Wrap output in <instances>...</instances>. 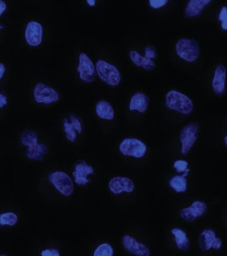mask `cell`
I'll return each mask as SVG.
<instances>
[{
	"mask_svg": "<svg viewBox=\"0 0 227 256\" xmlns=\"http://www.w3.org/2000/svg\"><path fill=\"white\" fill-rule=\"evenodd\" d=\"M7 104V98L3 94L0 93V108L4 107Z\"/></svg>",
	"mask_w": 227,
	"mask_h": 256,
	"instance_id": "obj_34",
	"label": "cell"
},
{
	"mask_svg": "<svg viewBox=\"0 0 227 256\" xmlns=\"http://www.w3.org/2000/svg\"><path fill=\"white\" fill-rule=\"evenodd\" d=\"M41 256H60V253L57 250L46 249L43 250L41 253Z\"/></svg>",
	"mask_w": 227,
	"mask_h": 256,
	"instance_id": "obj_32",
	"label": "cell"
},
{
	"mask_svg": "<svg viewBox=\"0 0 227 256\" xmlns=\"http://www.w3.org/2000/svg\"><path fill=\"white\" fill-rule=\"evenodd\" d=\"M113 249L110 244L103 243L100 244L93 252V256H113Z\"/></svg>",
	"mask_w": 227,
	"mask_h": 256,
	"instance_id": "obj_25",
	"label": "cell"
},
{
	"mask_svg": "<svg viewBox=\"0 0 227 256\" xmlns=\"http://www.w3.org/2000/svg\"><path fill=\"white\" fill-rule=\"evenodd\" d=\"M227 136H226L225 137V146H226L227 145Z\"/></svg>",
	"mask_w": 227,
	"mask_h": 256,
	"instance_id": "obj_38",
	"label": "cell"
},
{
	"mask_svg": "<svg viewBox=\"0 0 227 256\" xmlns=\"http://www.w3.org/2000/svg\"><path fill=\"white\" fill-rule=\"evenodd\" d=\"M207 209V206L204 202L197 200L193 202L192 205L189 207L181 210L180 216L183 220L191 222L204 215Z\"/></svg>",
	"mask_w": 227,
	"mask_h": 256,
	"instance_id": "obj_12",
	"label": "cell"
},
{
	"mask_svg": "<svg viewBox=\"0 0 227 256\" xmlns=\"http://www.w3.org/2000/svg\"><path fill=\"white\" fill-rule=\"evenodd\" d=\"M109 188L115 195H118L123 192L131 193L135 189V184L133 180L128 178L116 176L109 181Z\"/></svg>",
	"mask_w": 227,
	"mask_h": 256,
	"instance_id": "obj_10",
	"label": "cell"
},
{
	"mask_svg": "<svg viewBox=\"0 0 227 256\" xmlns=\"http://www.w3.org/2000/svg\"><path fill=\"white\" fill-rule=\"evenodd\" d=\"M216 233L213 230L207 229L201 234L199 236V245L203 251H208L212 248L213 243L216 239Z\"/></svg>",
	"mask_w": 227,
	"mask_h": 256,
	"instance_id": "obj_19",
	"label": "cell"
},
{
	"mask_svg": "<svg viewBox=\"0 0 227 256\" xmlns=\"http://www.w3.org/2000/svg\"><path fill=\"white\" fill-rule=\"evenodd\" d=\"M87 3L88 4L89 6H93L96 4V2L93 1V0H87Z\"/></svg>",
	"mask_w": 227,
	"mask_h": 256,
	"instance_id": "obj_37",
	"label": "cell"
},
{
	"mask_svg": "<svg viewBox=\"0 0 227 256\" xmlns=\"http://www.w3.org/2000/svg\"><path fill=\"white\" fill-rule=\"evenodd\" d=\"M166 105L169 109L183 114H191L193 110L192 100L176 90H171L167 94Z\"/></svg>",
	"mask_w": 227,
	"mask_h": 256,
	"instance_id": "obj_1",
	"label": "cell"
},
{
	"mask_svg": "<svg viewBox=\"0 0 227 256\" xmlns=\"http://www.w3.org/2000/svg\"><path fill=\"white\" fill-rule=\"evenodd\" d=\"M123 245L129 253L137 256H149L150 250L144 244L137 241L130 235H125L123 238Z\"/></svg>",
	"mask_w": 227,
	"mask_h": 256,
	"instance_id": "obj_11",
	"label": "cell"
},
{
	"mask_svg": "<svg viewBox=\"0 0 227 256\" xmlns=\"http://www.w3.org/2000/svg\"><path fill=\"white\" fill-rule=\"evenodd\" d=\"M226 81V68L223 64H219L215 69L212 86L213 91L217 95L221 96L224 94Z\"/></svg>",
	"mask_w": 227,
	"mask_h": 256,
	"instance_id": "obj_14",
	"label": "cell"
},
{
	"mask_svg": "<svg viewBox=\"0 0 227 256\" xmlns=\"http://www.w3.org/2000/svg\"><path fill=\"white\" fill-rule=\"evenodd\" d=\"M221 246H222V240H221L220 238H216L214 243H213L212 248H214L215 250L221 249Z\"/></svg>",
	"mask_w": 227,
	"mask_h": 256,
	"instance_id": "obj_33",
	"label": "cell"
},
{
	"mask_svg": "<svg viewBox=\"0 0 227 256\" xmlns=\"http://www.w3.org/2000/svg\"><path fill=\"white\" fill-rule=\"evenodd\" d=\"M95 110H96L97 115L101 119L112 120L114 118V109L108 102L105 100H101L97 104Z\"/></svg>",
	"mask_w": 227,
	"mask_h": 256,
	"instance_id": "obj_18",
	"label": "cell"
},
{
	"mask_svg": "<svg viewBox=\"0 0 227 256\" xmlns=\"http://www.w3.org/2000/svg\"><path fill=\"white\" fill-rule=\"evenodd\" d=\"M149 106V98L142 92H137L131 98L129 103V110H137L141 114L147 111Z\"/></svg>",
	"mask_w": 227,
	"mask_h": 256,
	"instance_id": "obj_15",
	"label": "cell"
},
{
	"mask_svg": "<svg viewBox=\"0 0 227 256\" xmlns=\"http://www.w3.org/2000/svg\"><path fill=\"white\" fill-rule=\"evenodd\" d=\"M43 26L36 21H31L27 24L25 38L27 43L31 46L40 45L43 40Z\"/></svg>",
	"mask_w": 227,
	"mask_h": 256,
	"instance_id": "obj_9",
	"label": "cell"
},
{
	"mask_svg": "<svg viewBox=\"0 0 227 256\" xmlns=\"http://www.w3.org/2000/svg\"><path fill=\"white\" fill-rule=\"evenodd\" d=\"M145 57L148 59L153 60L157 57V51L154 47L151 46H147L145 50Z\"/></svg>",
	"mask_w": 227,
	"mask_h": 256,
	"instance_id": "obj_30",
	"label": "cell"
},
{
	"mask_svg": "<svg viewBox=\"0 0 227 256\" xmlns=\"http://www.w3.org/2000/svg\"><path fill=\"white\" fill-rule=\"evenodd\" d=\"M63 128H64V132L66 134L67 139L69 142H74L77 138L76 132L71 126L70 122L65 118L64 122H63Z\"/></svg>",
	"mask_w": 227,
	"mask_h": 256,
	"instance_id": "obj_26",
	"label": "cell"
},
{
	"mask_svg": "<svg viewBox=\"0 0 227 256\" xmlns=\"http://www.w3.org/2000/svg\"><path fill=\"white\" fill-rule=\"evenodd\" d=\"M5 256V255H2V256Z\"/></svg>",
	"mask_w": 227,
	"mask_h": 256,
	"instance_id": "obj_40",
	"label": "cell"
},
{
	"mask_svg": "<svg viewBox=\"0 0 227 256\" xmlns=\"http://www.w3.org/2000/svg\"><path fill=\"white\" fill-rule=\"evenodd\" d=\"M77 72L79 78L85 82H91L94 80L95 67L89 56L85 53H81L79 56V64Z\"/></svg>",
	"mask_w": 227,
	"mask_h": 256,
	"instance_id": "obj_8",
	"label": "cell"
},
{
	"mask_svg": "<svg viewBox=\"0 0 227 256\" xmlns=\"http://www.w3.org/2000/svg\"><path fill=\"white\" fill-rule=\"evenodd\" d=\"M188 166V162L183 160H177V161L175 162L174 164H173V167L176 169L177 172H179V173H184V175H183L184 177L188 175L189 172H190Z\"/></svg>",
	"mask_w": 227,
	"mask_h": 256,
	"instance_id": "obj_27",
	"label": "cell"
},
{
	"mask_svg": "<svg viewBox=\"0 0 227 256\" xmlns=\"http://www.w3.org/2000/svg\"><path fill=\"white\" fill-rule=\"evenodd\" d=\"M7 4L2 0H0V16L2 15L3 12L6 10Z\"/></svg>",
	"mask_w": 227,
	"mask_h": 256,
	"instance_id": "obj_35",
	"label": "cell"
},
{
	"mask_svg": "<svg viewBox=\"0 0 227 256\" xmlns=\"http://www.w3.org/2000/svg\"><path fill=\"white\" fill-rule=\"evenodd\" d=\"M149 2L151 7L155 9L162 8L169 3L168 0H150Z\"/></svg>",
	"mask_w": 227,
	"mask_h": 256,
	"instance_id": "obj_31",
	"label": "cell"
},
{
	"mask_svg": "<svg viewBox=\"0 0 227 256\" xmlns=\"http://www.w3.org/2000/svg\"><path fill=\"white\" fill-rule=\"evenodd\" d=\"M35 102L38 104H51L58 101L60 95L51 86L43 83H38L33 90Z\"/></svg>",
	"mask_w": 227,
	"mask_h": 256,
	"instance_id": "obj_6",
	"label": "cell"
},
{
	"mask_svg": "<svg viewBox=\"0 0 227 256\" xmlns=\"http://www.w3.org/2000/svg\"><path fill=\"white\" fill-rule=\"evenodd\" d=\"M47 152L46 146L38 143L33 147L28 148L26 152V156L30 160H41Z\"/></svg>",
	"mask_w": 227,
	"mask_h": 256,
	"instance_id": "obj_21",
	"label": "cell"
},
{
	"mask_svg": "<svg viewBox=\"0 0 227 256\" xmlns=\"http://www.w3.org/2000/svg\"><path fill=\"white\" fill-rule=\"evenodd\" d=\"M227 9L226 6H223V7L221 8L220 13H219V20L222 22L221 27H222L223 29L224 30H227Z\"/></svg>",
	"mask_w": 227,
	"mask_h": 256,
	"instance_id": "obj_29",
	"label": "cell"
},
{
	"mask_svg": "<svg viewBox=\"0 0 227 256\" xmlns=\"http://www.w3.org/2000/svg\"><path fill=\"white\" fill-rule=\"evenodd\" d=\"M169 185L178 193L186 192L187 188L186 178L183 176H175L169 181Z\"/></svg>",
	"mask_w": 227,
	"mask_h": 256,
	"instance_id": "obj_22",
	"label": "cell"
},
{
	"mask_svg": "<svg viewBox=\"0 0 227 256\" xmlns=\"http://www.w3.org/2000/svg\"><path fill=\"white\" fill-rule=\"evenodd\" d=\"M175 48L179 57L186 62H195L200 56V47L193 39L181 38L177 41Z\"/></svg>",
	"mask_w": 227,
	"mask_h": 256,
	"instance_id": "obj_2",
	"label": "cell"
},
{
	"mask_svg": "<svg viewBox=\"0 0 227 256\" xmlns=\"http://www.w3.org/2000/svg\"><path fill=\"white\" fill-rule=\"evenodd\" d=\"M18 221V217L13 212L0 214V226H13Z\"/></svg>",
	"mask_w": 227,
	"mask_h": 256,
	"instance_id": "obj_24",
	"label": "cell"
},
{
	"mask_svg": "<svg viewBox=\"0 0 227 256\" xmlns=\"http://www.w3.org/2000/svg\"><path fill=\"white\" fill-rule=\"evenodd\" d=\"M3 26L0 24V30L3 29Z\"/></svg>",
	"mask_w": 227,
	"mask_h": 256,
	"instance_id": "obj_39",
	"label": "cell"
},
{
	"mask_svg": "<svg viewBox=\"0 0 227 256\" xmlns=\"http://www.w3.org/2000/svg\"><path fill=\"white\" fill-rule=\"evenodd\" d=\"M199 128L198 124L195 123L187 124L183 128L181 132L180 141L182 144L181 154L183 155L188 154L194 146L197 141Z\"/></svg>",
	"mask_w": 227,
	"mask_h": 256,
	"instance_id": "obj_7",
	"label": "cell"
},
{
	"mask_svg": "<svg viewBox=\"0 0 227 256\" xmlns=\"http://www.w3.org/2000/svg\"><path fill=\"white\" fill-rule=\"evenodd\" d=\"M129 57L135 65L144 68L145 70H148V71H151L155 67V62L153 60L148 59L145 56H141L139 52L135 50H131L129 52Z\"/></svg>",
	"mask_w": 227,
	"mask_h": 256,
	"instance_id": "obj_17",
	"label": "cell"
},
{
	"mask_svg": "<svg viewBox=\"0 0 227 256\" xmlns=\"http://www.w3.org/2000/svg\"><path fill=\"white\" fill-rule=\"evenodd\" d=\"M5 72V66L3 63H0V80L3 78Z\"/></svg>",
	"mask_w": 227,
	"mask_h": 256,
	"instance_id": "obj_36",
	"label": "cell"
},
{
	"mask_svg": "<svg viewBox=\"0 0 227 256\" xmlns=\"http://www.w3.org/2000/svg\"><path fill=\"white\" fill-rule=\"evenodd\" d=\"M171 233L175 236V241L177 247L182 251H187L190 247V242L187 238L186 232L179 228H173Z\"/></svg>",
	"mask_w": 227,
	"mask_h": 256,
	"instance_id": "obj_20",
	"label": "cell"
},
{
	"mask_svg": "<svg viewBox=\"0 0 227 256\" xmlns=\"http://www.w3.org/2000/svg\"><path fill=\"white\" fill-rule=\"evenodd\" d=\"M48 179L53 187L62 195L69 197L73 193V183L71 178L65 172L56 171L49 175Z\"/></svg>",
	"mask_w": 227,
	"mask_h": 256,
	"instance_id": "obj_4",
	"label": "cell"
},
{
	"mask_svg": "<svg viewBox=\"0 0 227 256\" xmlns=\"http://www.w3.org/2000/svg\"><path fill=\"white\" fill-rule=\"evenodd\" d=\"M95 70L101 80L111 86H118L120 83V72L115 66L104 61L98 60L95 64Z\"/></svg>",
	"mask_w": 227,
	"mask_h": 256,
	"instance_id": "obj_3",
	"label": "cell"
},
{
	"mask_svg": "<svg viewBox=\"0 0 227 256\" xmlns=\"http://www.w3.org/2000/svg\"><path fill=\"white\" fill-rule=\"evenodd\" d=\"M94 173V169L85 161L79 162L75 165V171L73 172L75 183L79 186H85L89 180L87 176Z\"/></svg>",
	"mask_w": 227,
	"mask_h": 256,
	"instance_id": "obj_13",
	"label": "cell"
},
{
	"mask_svg": "<svg viewBox=\"0 0 227 256\" xmlns=\"http://www.w3.org/2000/svg\"><path fill=\"white\" fill-rule=\"evenodd\" d=\"M211 2V0H191L187 4L185 9V15L188 17L199 16L202 13L205 7Z\"/></svg>",
	"mask_w": 227,
	"mask_h": 256,
	"instance_id": "obj_16",
	"label": "cell"
},
{
	"mask_svg": "<svg viewBox=\"0 0 227 256\" xmlns=\"http://www.w3.org/2000/svg\"><path fill=\"white\" fill-rule=\"evenodd\" d=\"M70 123L73 128H74L75 132H78V134H81L82 132V124H81V120L78 118L74 115L70 116Z\"/></svg>",
	"mask_w": 227,
	"mask_h": 256,
	"instance_id": "obj_28",
	"label": "cell"
},
{
	"mask_svg": "<svg viewBox=\"0 0 227 256\" xmlns=\"http://www.w3.org/2000/svg\"><path fill=\"white\" fill-rule=\"evenodd\" d=\"M119 150L123 155L135 158L144 157L147 148L145 143L136 138H127L121 142Z\"/></svg>",
	"mask_w": 227,
	"mask_h": 256,
	"instance_id": "obj_5",
	"label": "cell"
},
{
	"mask_svg": "<svg viewBox=\"0 0 227 256\" xmlns=\"http://www.w3.org/2000/svg\"><path fill=\"white\" fill-rule=\"evenodd\" d=\"M21 142L23 146L27 148L33 147L39 143L38 137L35 132L27 130L21 134Z\"/></svg>",
	"mask_w": 227,
	"mask_h": 256,
	"instance_id": "obj_23",
	"label": "cell"
}]
</instances>
